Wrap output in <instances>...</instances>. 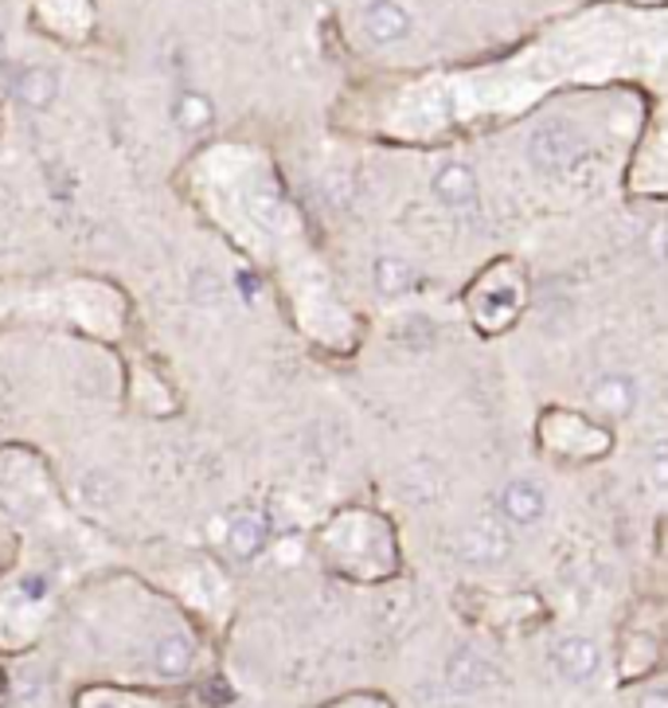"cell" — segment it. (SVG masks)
I'll return each instance as SVG.
<instances>
[{
  "label": "cell",
  "instance_id": "6da1fadb",
  "mask_svg": "<svg viewBox=\"0 0 668 708\" xmlns=\"http://www.w3.org/2000/svg\"><path fill=\"white\" fill-rule=\"evenodd\" d=\"M512 525L500 517H478L454 536V552L473 567H497L512 556Z\"/></svg>",
  "mask_w": 668,
  "mask_h": 708
},
{
  "label": "cell",
  "instance_id": "e0dca14e",
  "mask_svg": "<svg viewBox=\"0 0 668 708\" xmlns=\"http://www.w3.org/2000/svg\"><path fill=\"white\" fill-rule=\"evenodd\" d=\"M0 39H4V32H0Z\"/></svg>",
  "mask_w": 668,
  "mask_h": 708
},
{
  "label": "cell",
  "instance_id": "9c48e42d",
  "mask_svg": "<svg viewBox=\"0 0 668 708\" xmlns=\"http://www.w3.org/2000/svg\"><path fill=\"white\" fill-rule=\"evenodd\" d=\"M153 666L161 678H184L191 670V642L184 634H164L153 646Z\"/></svg>",
  "mask_w": 668,
  "mask_h": 708
},
{
  "label": "cell",
  "instance_id": "ba28073f",
  "mask_svg": "<svg viewBox=\"0 0 668 708\" xmlns=\"http://www.w3.org/2000/svg\"><path fill=\"white\" fill-rule=\"evenodd\" d=\"M488 681H493V666H488L485 654L469 650V646H461V650L449 654L446 685L454 693H478V689H485Z\"/></svg>",
  "mask_w": 668,
  "mask_h": 708
},
{
  "label": "cell",
  "instance_id": "5b68a950",
  "mask_svg": "<svg viewBox=\"0 0 668 708\" xmlns=\"http://www.w3.org/2000/svg\"><path fill=\"white\" fill-rule=\"evenodd\" d=\"M586 400H591L594 412L618 415V419H626V415L638 412V403H641L638 376H630V373H602V376H594L591 388H586Z\"/></svg>",
  "mask_w": 668,
  "mask_h": 708
},
{
  "label": "cell",
  "instance_id": "8fae6325",
  "mask_svg": "<svg viewBox=\"0 0 668 708\" xmlns=\"http://www.w3.org/2000/svg\"><path fill=\"white\" fill-rule=\"evenodd\" d=\"M16 95H20V102H28V106H36V110H44V106L55 102L59 83H55V75H51L48 68H28V71H20Z\"/></svg>",
  "mask_w": 668,
  "mask_h": 708
},
{
  "label": "cell",
  "instance_id": "4fadbf2b",
  "mask_svg": "<svg viewBox=\"0 0 668 708\" xmlns=\"http://www.w3.org/2000/svg\"><path fill=\"white\" fill-rule=\"evenodd\" d=\"M176 122H181L184 130H200V125L211 122V102L203 95H184L181 102H176Z\"/></svg>",
  "mask_w": 668,
  "mask_h": 708
},
{
  "label": "cell",
  "instance_id": "3957f363",
  "mask_svg": "<svg viewBox=\"0 0 668 708\" xmlns=\"http://www.w3.org/2000/svg\"><path fill=\"white\" fill-rule=\"evenodd\" d=\"M552 670L567 685H591L602 673V650L591 634H564L552 646Z\"/></svg>",
  "mask_w": 668,
  "mask_h": 708
},
{
  "label": "cell",
  "instance_id": "7c38bea8",
  "mask_svg": "<svg viewBox=\"0 0 668 708\" xmlns=\"http://www.w3.org/2000/svg\"><path fill=\"white\" fill-rule=\"evenodd\" d=\"M372 278H375V290L383 294H407L415 282V270L407 259H395V255H380L372 267Z\"/></svg>",
  "mask_w": 668,
  "mask_h": 708
},
{
  "label": "cell",
  "instance_id": "8992f818",
  "mask_svg": "<svg viewBox=\"0 0 668 708\" xmlns=\"http://www.w3.org/2000/svg\"><path fill=\"white\" fill-rule=\"evenodd\" d=\"M430 192L438 196L442 208H454V211H466L481 200V184H478V173L469 169L466 161H446L438 164V173L430 181Z\"/></svg>",
  "mask_w": 668,
  "mask_h": 708
},
{
  "label": "cell",
  "instance_id": "5bb4252c",
  "mask_svg": "<svg viewBox=\"0 0 668 708\" xmlns=\"http://www.w3.org/2000/svg\"><path fill=\"white\" fill-rule=\"evenodd\" d=\"M650 481L660 493H668V442H657L650 450Z\"/></svg>",
  "mask_w": 668,
  "mask_h": 708
},
{
  "label": "cell",
  "instance_id": "9a60e30c",
  "mask_svg": "<svg viewBox=\"0 0 668 708\" xmlns=\"http://www.w3.org/2000/svg\"><path fill=\"white\" fill-rule=\"evenodd\" d=\"M650 251H653V259L668 267V223H657V228L650 231Z\"/></svg>",
  "mask_w": 668,
  "mask_h": 708
},
{
  "label": "cell",
  "instance_id": "7a4b0ae2",
  "mask_svg": "<svg viewBox=\"0 0 668 708\" xmlns=\"http://www.w3.org/2000/svg\"><path fill=\"white\" fill-rule=\"evenodd\" d=\"M579 145H583L579 130H574L571 122H564V118H552V122H544L532 134L528 157H532V164L540 173H559V169H567V164L574 161Z\"/></svg>",
  "mask_w": 668,
  "mask_h": 708
},
{
  "label": "cell",
  "instance_id": "277c9868",
  "mask_svg": "<svg viewBox=\"0 0 668 708\" xmlns=\"http://www.w3.org/2000/svg\"><path fill=\"white\" fill-rule=\"evenodd\" d=\"M497 517L512 528H528V525H540L547 513V493L540 481L532 478H512L505 489H500V501H497Z\"/></svg>",
  "mask_w": 668,
  "mask_h": 708
},
{
  "label": "cell",
  "instance_id": "2e32d148",
  "mask_svg": "<svg viewBox=\"0 0 668 708\" xmlns=\"http://www.w3.org/2000/svg\"><path fill=\"white\" fill-rule=\"evenodd\" d=\"M638 708H668V689H650L638 697Z\"/></svg>",
  "mask_w": 668,
  "mask_h": 708
},
{
  "label": "cell",
  "instance_id": "30bf717a",
  "mask_svg": "<svg viewBox=\"0 0 668 708\" xmlns=\"http://www.w3.org/2000/svg\"><path fill=\"white\" fill-rule=\"evenodd\" d=\"M227 540H231V552L239 556V560H250L258 548L267 545V517H258V513L235 517L227 528Z\"/></svg>",
  "mask_w": 668,
  "mask_h": 708
},
{
  "label": "cell",
  "instance_id": "52a82bcc",
  "mask_svg": "<svg viewBox=\"0 0 668 708\" xmlns=\"http://www.w3.org/2000/svg\"><path fill=\"white\" fill-rule=\"evenodd\" d=\"M360 28L372 44H399L411 32V16L399 0H372L360 16Z\"/></svg>",
  "mask_w": 668,
  "mask_h": 708
}]
</instances>
